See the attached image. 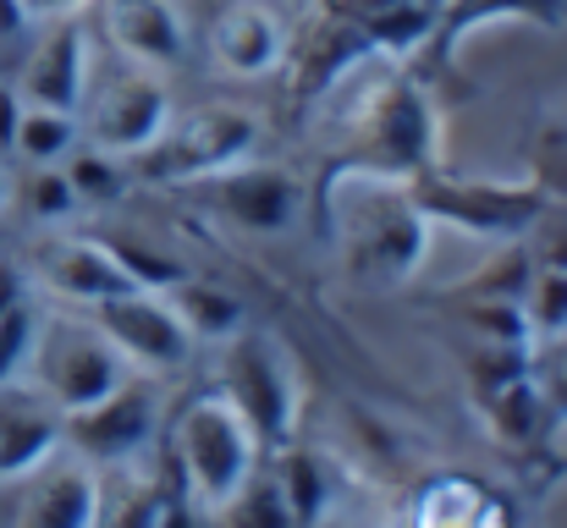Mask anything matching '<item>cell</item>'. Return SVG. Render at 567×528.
Segmentation results:
<instances>
[{"instance_id": "d6a6232c", "label": "cell", "mask_w": 567, "mask_h": 528, "mask_svg": "<svg viewBox=\"0 0 567 528\" xmlns=\"http://www.w3.org/2000/svg\"><path fill=\"white\" fill-rule=\"evenodd\" d=\"M535 270H567V209H557V198L540 209V220L518 237Z\"/></svg>"}, {"instance_id": "4fadbf2b", "label": "cell", "mask_w": 567, "mask_h": 528, "mask_svg": "<svg viewBox=\"0 0 567 528\" xmlns=\"http://www.w3.org/2000/svg\"><path fill=\"white\" fill-rule=\"evenodd\" d=\"M100 496H105L100 468L61 446L55 457H44L33 474L17 479L11 528H94L100 524Z\"/></svg>"}, {"instance_id": "4316f807", "label": "cell", "mask_w": 567, "mask_h": 528, "mask_svg": "<svg viewBox=\"0 0 567 528\" xmlns=\"http://www.w3.org/2000/svg\"><path fill=\"white\" fill-rule=\"evenodd\" d=\"M529 276H535V265H529L524 242H502V253H496L480 276H468L457 292H463L468 303H518L524 287H529Z\"/></svg>"}, {"instance_id": "7c38bea8", "label": "cell", "mask_w": 567, "mask_h": 528, "mask_svg": "<svg viewBox=\"0 0 567 528\" xmlns=\"http://www.w3.org/2000/svg\"><path fill=\"white\" fill-rule=\"evenodd\" d=\"M172 122V100H166V83L161 72H144V66H127L122 77H111L100 94H94V111H89V144L116 155V161H133L138 149H150Z\"/></svg>"}, {"instance_id": "8fae6325", "label": "cell", "mask_w": 567, "mask_h": 528, "mask_svg": "<svg viewBox=\"0 0 567 528\" xmlns=\"http://www.w3.org/2000/svg\"><path fill=\"white\" fill-rule=\"evenodd\" d=\"M370 55H380L370 44V33L337 6V0H320L309 11V22L287 39V66H292V105L309 111L315 100H326L353 66H364Z\"/></svg>"}, {"instance_id": "3957f363", "label": "cell", "mask_w": 567, "mask_h": 528, "mask_svg": "<svg viewBox=\"0 0 567 528\" xmlns=\"http://www.w3.org/2000/svg\"><path fill=\"white\" fill-rule=\"evenodd\" d=\"M402 187L424 220L457 226V231L485 237V242H518L540 220V209L551 204V193L535 176L491 182V176H446L441 166H430V172L408 176Z\"/></svg>"}, {"instance_id": "8992f818", "label": "cell", "mask_w": 567, "mask_h": 528, "mask_svg": "<svg viewBox=\"0 0 567 528\" xmlns=\"http://www.w3.org/2000/svg\"><path fill=\"white\" fill-rule=\"evenodd\" d=\"M28 374H33V391L50 396L61 413H78L100 396H111L133 369L122 363V352L105 342V331L83 314V320H66V314H44L39 320V342L28 358Z\"/></svg>"}, {"instance_id": "cb8c5ba5", "label": "cell", "mask_w": 567, "mask_h": 528, "mask_svg": "<svg viewBox=\"0 0 567 528\" xmlns=\"http://www.w3.org/2000/svg\"><path fill=\"white\" fill-rule=\"evenodd\" d=\"M209 518L220 528H292V513H287V501H281L270 468H254Z\"/></svg>"}, {"instance_id": "603a6c76", "label": "cell", "mask_w": 567, "mask_h": 528, "mask_svg": "<svg viewBox=\"0 0 567 528\" xmlns=\"http://www.w3.org/2000/svg\"><path fill=\"white\" fill-rule=\"evenodd\" d=\"M177 524H183V490H161V485L138 479L116 501L100 496V524L94 528H177Z\"/></svg>"}, {"instance_id": "277c9868", "label": "cell", "mask_w": 567, "mask_h": 528, "mask_svg": "<svg viewBox=\"0 0 567 528\" xmlns=\"http://www.w3.org/2000/svg\"><path fill=\"white\" fill-rule=\"evenodd\" d=\"M259 133L265 122L243 105H204V111H188L183 122H166V133L138 149L127 161V172L155 182V187H188L198 176L226 172L237 161H254L259 149Z\"/></svg>"}, {"instance_id": "4dcf8cb0", "label": "cell", "mask_w": 567, "mask_h": 528, "mask_svg": "<svg viewBox=\"0 0 567 528\" xmlns=\"http://www.w3.org/2000/svg\"><path fill=\"white\" fill-rule=\"evenodd\" d=\"M529 374H535V391H540L546 424H567V331L563 337H551L546 352H535Z\"/></svg>"}, {"instance_id": "e0dca14e", "label": "cell", "mask_w": 567, "mask_h": 528, "mask_svg": "<svg viewBox=\"0 0 567 528\" xmlns=\"http://www.w3.org/2000/svg\"><path fill=\"white\" fill-rule=\"evenodd\" d=\"M55 452H61V407L22 380L0 385V485H17Z\"/></svg>"}, {"instance_id": "5bb4252c", "label": "cell", "mask_w": 567, "mask_h": 528, "mask_svg": "<svg viewBox=\"0 0 567 528\" xmlns=\"http://www.w3.org/2000/svg\"><path fill=\"white\" fill-rule=\"evenodd\" d=\"M22 105H44V111H72L83 105L89 94V39L72 17H55L50 33L28 50L22 72H17V89H11Z\"/></svg>"}, {"instance_id": "9a60e30c", "label": "cell", "mask_w": 567, "mask_h": 528, "mask_svg": "<svg viewBox=\"0 0 567 528\" xmlns=\"http://www.w3.org/2000/svg\"><path fill=\"white\" fill-rule=\"evenodd\" d=\"M100 28L127 66L166 72L188 55V22L177 0H100Z\"/></svg>"}, {"instance_id": "74e56055", "label": "cell", "mask_w": 567, "mask_h": 528, "mask_svg": "<svg viewBox=\"0 0 567 528\" xmlns=\"http://www.w3.org/2000/svg\"><path fill=\"white\" fill-rule=\"evenodd\" d=\"M17 298H28V292H22V276H17L11 265H0V314H6Z\"/></svg>"}, {"instance_id": "836d02e7", "label": "cell", "mask_w": 567, "mask_h": 528, "mask_svg": "<svg viewBox=\"0 0 567 528\" xmlns=\"http://www.w3.org/2000/svg\"><path fill=\"white\" fill-rule=\"evenodd\" d=\"M22 204H28L33 220H66V215L78 209V198H72L61 166H33V176L22 182Z\"/></svg>"}, {"instance_id": "d4e9b609", "label": "cell", "mask_w": 567, "mask_h": 528, "mask_svg": "<svg viewBox=\"0 0 567 528\" xmlns=\"http://www.w3.org/2000/svg\"><path fill=\"white\" fill-rule=\"evenodd\" d=\"M61 176H66V187H72L78 204H116V198L127 193V182H133L127 161H116V155H105V149H94V144H89V149H72Z\"/></svg>"}, {"instance_id": "1f68e13d", "label": "cell", "mask_w": 567, "mask_h": 528, "mask_svg": "<svg viewBox=\"0 0 567 528\" xmlns=\"http://www.w3.org/2000/svg\"><path fill=\"white\" fill-rule=\"evenodd\" d=\"M463 320H468V331H474L480 342L535 348V337H529V325H524V309H518V303H468V309H463Z\"/></svg>"}, {"instance_id": "8d00e7d4", "label": "cell", "mask_w": 567, "mask_h": 528, "mask_svg": "<svg viewBox=\"0 0 567 528\" xmlns=\"http://www.w3.org/2000/svg\"><path fill=\"white\" fill-rule=\"evenodd\" d=\"M22 11H28V22H55V17H72L78 6H89V0H17Z\"/></svg>"}, {"instance_id": "9c48e42d", "label": "cell", "mask_w": 567, "mask_h": 528, "mask_svg": "<svg viewBox=\"0 0 567 528\" xmlns=\"http://www.w3.org/2000/svg\"><path fill=\"white\" fill-rule=\"evenodd\" d=\"M83 314L105 331V342L122 352V363L138 369V374H177L193 358V348H198L183 331V320L172 314L166 292H150V287H127L116 298H100Z\"/></svg>"}, {"instance_id": "484cf974", "label": "cell", "mask_w": 567, "mask_h": 528, "mask_svg": "<svg viewBox=\"0 0 567 528\" xmlns=\"http://www.w3.org/2000/svg\"><path fill=\"white\" fill-rule=\"evenodd\" d=\"M485 402V418L496 424L502 441H529L540 424H546V407H540V391H535V374H518L507 385H496Z\"/></svg>"}, {"instance_id": "e575fe53", "label": "cell", "mask_w": 567, "mask_h": 528, "mask_svg": "<svg viewBox=\"0 0 567 528\" xmlns=\"http://www.w3.org/2000/svg\"><path fill=\"white\" fill-rule=\"evenodd\" d=\"M535 182H540L557 204L567 198V127H546L540 155H535Z\"/></svg>"}, {"instance_id": "d6986e66", "label": "cell", "mask_w": 567, "mask_h": 528, "mask_svg": "<svg viewBox=\"0 0 567 528\" xmlns=\"http://www.w3.org/2000/svg\"><path fill=\"white\" fill-rule=\"evenodd\" d=\"M491 22H535V28H567V0H441L430 28V55L452 61V50Z\"/></svg>"}, {"instance_id": "6da1fadb", "label": "cell", "mask_w": 567, "mask_h": 528, "mask_svg": "<svg viewBox=\"0 0 567 528\" xmlns=\"http://www.w3.org/2000/svg\"><path fill=\"white\" fill-rule=\"evenodd\" d=\"M441 166V116H435V100L419 77L408 72H391L380 77L375 89L359 100L342 144L326 155V166L309 187V215L315 226L326 231V215H331V198L348 187V182H408V176Z\"/></svg>"}, {"instance_id": "f1b7e54d", "label": "cell", "mask_w": 567, "mask_h": 528, "mask_svg": "<svg viewBox=\"0 0 567 528\" xmlns=\"http://www.w3.org/2000/svg\"><path fill=\"white\" fill-rule=\"evenodd\" d=\"M39 320L44 314L33 309V298H17L0 314V385L28 374V358H33V342H39Z\"/></svg>"}, {"instance_id": "52a82bcc", "label": "cell", "mask_w": 567, "mask_h": 528, "mask_svg": "<svg viewBox=\"0 0 567 528\" xmlns=\"http://www.w3.org/2000/svg\"><path fill=\"white\" fill-rule=\"evenodd\" d=\"M183 193H188V204L209 209L231 231H254V237H281L309 215L303 182L281 166H259V161H237L226 172L198 176Z\"/></svg>"}, {"instance_id": "44dd1931", "label": "cell", "mask_w": 567, "mask_h": 528, "mask_svg": "<svg viewBox=\"0 0 567 528\" xmlns=\"http://www.w3.org/2000/svg\"><path fill=\"white\" fill-rule=\"evenodd\" d=\"M166 303H172V314L183 320V331H188L193 342H209V348L231 342V337L248 325L243 303H237L226 287L198 281V276H183L177 287H166Z\"/></svg>"}, {"instance_id": "ffe728a7", "label": "cell", "mask_w": 567, "mask_h": 528, "mask_svg": "<svg viewBox=\"0 0 567 528\" xmlns=\"http://www.w3.org/2000/svg\"><path fill=\"white\" fill-rule=\"evenodd\" d=\"M270 479L292 513V528H320V518L331 513L337 501V485H331V468L320 452H303V446H276V463H270Z\"/></svg>"}, {"instance_id": "7a4b0ae2", "label": "cell", "mask_w": 567, "mask_h": 528, "mask_svg": "<svg viewBox=\"0 0 567 528\" xmlns=\"http://www.w3.org/2000/svg\"><path fill=\"white\" fill-rule=\"evenodd\" d=\"M172 457H177V490L193 513H215L254 468H259V441L248 429V418L220 396L204 391L172 424Z\"/></svg>"}, {"instance_id": "d590c367", "label": "cell", "mask_w": 567, "mask_h": 528, "mask_svg": "<svg viewBox=\"0 0 567 528\" xmlns=\"http://www.w3.org/2000/svg\"><path fill=\"white\" fill-rule=\"evenodd\" d=\"M33 22H28V11L17 6V0H0V55L11 50V44H22V33H28Z\"/></svg>"}, {"instance_id": "5b68a950", "label": "cell", "mask_w": 567, "mask_h": 528, "mask_svg": "<svg viewBox=\"0 0 567 528\" xmlns=\"http://www.w3.org/2000/svg\"><path fill=\"white\" fill-rule=\"evenodd\" d=\"M254 429L259 452H276L292 441L298 424V374L287 363V352L265 331H237L231 342H220V385H215Z\"/></svg>"}, {"instance_id": "30bf717a", "label": "cell", "mask_w": 567, "mask_h": 528, "mask_svg": "<svg viewBox=\"0 0 567 528\" xmlns=\"http://www.w3.org/2000/svg\"><path fill=\"white\" fill-rule=\"evenodd\" d=\"M155 424H161V402H155L150 380L127 374L111 396H100L78 413H61V446L94 468H127L150 446Z\"/></svg>"}, {"instance_id": "f35d334b", "label": "cell", "mask_w": 567, "mask_h": 528, "mask_svg": "<svg viewBox=\"0 0 567 528\" xmlns=\"http://www.w3.org/2000/svg\"><path fill=\"white\" fill-rule=\"evenodd\" d=\"M6 198H11V187H6V176H0V209H6Z\"/></svg>"}, {"instance_id": "f546056e", "label": "cell", "mask_w": 567, "mask_h": 528, "mask_svg": "<svg viewBox=\"0 0 567 528\" xmlns=\"http://www.w3.org/2000/svg\"><path fill=\"white\" fill-rule=\"evenodd\" d=\"M419 528H485V501L474 485L446 479L441 490H430L419 501Z\"/></svg>"}, {"instance_id": "ba28073f", "label": "cell", "mask_w": 567, "mask_h": 528, "mask_svg": "<svg viewBox=\"0 0 567 528\" xmlns=\"http://www.w3.org/2000/svg\"><path fill=\"white\" fill-rule=\"evenodd\" d=\"M342 248H348V270L353 276L380 281V287H396V281H408L424 265L430 220L413 209V198H408L402 182H385V193L370 198V209L348 215Z\"/></svg>"}, {"instance_id": "2e32d148", "label": "cell", "mask_w": 567, "mask_h": 528, "mask_svg": "<svg viewBox=\"0 0 567 528\" xmlns=\"http://www.w3.org/2000/svg\"><path fill=\"white\" fill-rule=\"evenodd\" d=\"M33 270H39V281L61 303H78V309H89V303L116 298V292L133 287V276L122 270L116 248L111 242H94V237H50L39 248V265Z\"/></svg>"}, {"instance_id": "ac0fdd59", "label": "cell", "mask_w": 567, "mask_h": 528, "mask_svg": "<svg viewBox=\"0 0 567 528\" xmlns=\"http://www.w3.org/2000/svg\"><path fill=\"white\" fill-rule=\"evenodd\" d=\"M209 50H215V61H220L226 72H237V77H265V72H276L281 55H287V28H281V17H276L270 6L237 0V6H226V11L215 17Z\"/></svg>"}, {"instance_id": "83f0119b", "label": "cell", "mask_w": 567, "mask_h": 528, "mask_svg": "<svg viewBox=\"0 0 567 528\" xmlns=\"http://www.w3.org/2000/svg\"><path fill=\"white\" fill-rule=\"evenodd\" d=\"M518 309H524V325H529L535 342L563 337L567 331V270H535L529 287H524V298H518Z\"/></svg>"}, {"instance_id": "7402d4cb", "label": "cell", "mask_w": 567, "mask_h": 528, "mask_svg": "<svg viewBox=\"0 0 567 528\" xmlns=\"http://www.w3.org/2000/svg\"><path fill=\"white\" fill-rule=\"evenodd\" d=\"M83 127L72 111H44V105H22L17 127H11V155H22L28 166H61L78 149Z\"/></svg>"}]
</instances>
